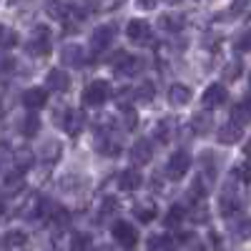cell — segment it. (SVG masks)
Instances as JSON below:
<instances>
[{"label":"cell","mask_w":251,"mask_h":251,"mask_svg":"<svg viewBox=\"0 0 251 251\" xmlns=\"http://www.w3.org/2000/svg\"><path fill=\"white\" fill-rule=\"evenodd\" d=\"M96 151L100 156H116L121 151V141L116 136H111V133H100L96 138Z\"/></svg>","instance_id":"cell-12"},{"label":"cell","mask_w":251,"mask_h":251,"mask_svg":"<svg viewBox=\"0 0 251 251\" xmlns=\"http://www.w3.org/2000/svg\"><path fill=\"white\" fill-rule=\"evenodd\" d=\"M188 216H191V221H196V224H203V221L208 219V208H206L203 199H196V201L191 203V208H188Z\"/></svg>","instance_id":"cell-24"},{"label":"cell","mask_w":251,"mask_h":251,"mask_svg":"<svg viewBox=\"0 0 251 251\" xmlns=\"http://www.w3.org/2000/svg\"><path fill=\"white\" fill-rule=\"evenodd\" d=\"M188 166H191V156H188L186 151H176V153L169 158V163H166V174H169V178L178 181V178H183V174L188 171Z\"/></svg>","instance_id":"cell-5"},{"label":"cell","mask_w":251,"mask_h":251,"mask_svg":"<svg viewBox=\"0 0 251 251\" xmlns=\"http://www.w3.org/2000/svg\"><path fill=\"white\" fill-rule=\"evenodd\" d=\"M13 161H15L18 169H28V166L33 163V151H30V149H18V151L13 153Z\"/></svg>","instance_id":"cell-32"},{"label":"cell","mask_w":251,"mask_h":251,"mask_svg":"<svg viewBox=\"0 0 251 251\" xmlns=\"http://www.w3.org/2000/svg\"><path fill=\"white\" fill-rule=\"evenodd\" d=\"M113 236H116V241H118L123 249H133V246L138 244V231H136L128 221H118V224L113 226Z\"/></svg>","instance_id":"cell-7"},{"label":"cell","mask_w":251,"mask_h":251,"mask_svg":"<svg viewBox=\"0 0 251 251\" xmlns=\"http://www.w3.org/2000/svg\"><path fill=\"white\" fill-rule=\"evenodd\" d=\"M118 186L123 188V191H136V188L141 186V174L138 171H123L118 176Z\"/></svg>","instance_id":"cell-22"},{"label":"cell","mask_w":251,"mask_h":251,"mask_svg":"<svg viewBox=\"0 0 251 251\" xmlns=\"http://www.w3.org/2000/svg\"><path fill=\"white\" fill-rule=\"evenodd\" d=\"M98 251H113V249H111V246H100Z\"/></svg>","instance_id":"cell-47"},{"label":"cell","mask_w":251,"mask_h":251,"mask_svg":"<svg viewBox=\"0 0 251 251\" xmlns=\"http://www.w3.org/2000/svg\"><path fill=\"white\" fill-rule=\"evenodd\" d=\"M46 86L50 88V91H55V93H66L68 91V86H71V78H68V73H63V71H50L48 75H46Z\"/></svg>","instance_id":"cell-13"},{"label":"cell","mask_w":251,"mask_h":251,"mask_svg":"<svg viewBox=\"0 0 251 251\" xmlns=\"http://www.w3.org/2000/svg\"><path fill=\"white\" fill-rule=\"evenodd\" d=\"M241 138V126L239 123H226V126H221V131H219V143H224V146H231V143H236Z\"/></svg>","instance_id":"cell-18"},{"label":"cell","mask_w":251,"mask_h":251,"mask_svg":"<svg viewBox=\"0 0 251 251\" xmlns=\"http://www.w3.org/2000/svg\"><path fill=\"white\" fill-rule=\"evenodd\" d=\"M241 73V60H234V63H228V66L224 68V78L226 80H236Z\"/></svg>","instance_id":"cell-39"},{"label":"cell","mask_w":251,"mask_h":251,"mask_svg":"<svg viewBox=\"0 0 251 251\" xmlns=\"http://www.w3.org/2000/svg\"><path fill=\"white\" fill-rule=\"evenodd\" d=\"M234 234H236L241 241L251 239V219H241V221L234 226Z\"/></svg>","instance_id":"cell-36"},{"label":"cell","mask_w":251,"mask_h":251,"mask_svg":"<svg viewBox=\"0 0 251 251\" xmlns=\"http://www.w3.org/2000/svg\"><path fill=\"white\" fill-rule=\"evenodd\" d=\"M214 128V116L211 113H196L191 118V131L199 133V136H208Z\"/></svg>","instance_id":"cell-15"},{"label":"cell","mask_w":251,"mask_h":251,"mask_svg":"<svg viewBox=\"0 0 251 251\" xmlns=\"http://www.w3.org/2000/svg\"><path fill=\"white\" fill-rule=\"evenodd\" d=\"M169 3H178V0H169Z\"/></svg>","instance_id":"cell-48"},{"label":"cell","mask_w":251,"mask_h":251,"mask_svg":"<svg viewBox=\"0 0 251 251\" xmlns=\"http://www.w3.org/2000/svg\"><path fill=\"white\" fill-rule=\"evenodd\" d=\"M231 121H234V123H239V126H246V123H251V98H246V100H239L236 106L231 108Z\"/></svg>","instance_id":"cell-17"},{"label":"cell","mask_w":251,"mask_h":251,"mask_svg":"<svg viewBox=\"0 0 251 251\" xmlns=\"http://www.w3.org/2000/svg\"><path fill=\"white\" fill-rule=\"evenodd\" d=\"M46 100H48V93L43 88H28L23 93V103L30 108V111H38V108H43L46 106Z\"/></svg>","instance_id":"cell-14"},{"label":"cell","mask_w":251,"mask_h":251,"mask_svg":"<svg viewBox=\"0 0 251 251\" xmlns=\"http://www.w3.org/2000/svg\"><path fill=\"white\" fill-rule=\"evenodd\" d=\"M183 15H178V13H166V15H161L158 18V25L166 30V33H178L181 28H183Z\"/></svg>","instance_id":"cell-19"},{"label":"cell","mask_w":251,"mask_h":251,"mask_svg":"<svg viewBox=\"0 0 251 251\" xmlns=\"http://www.w3.org/2000/svg\"><path fill=\"white\" fill-rule=\"evenodd\" d=\"M236 178L241 181H251V161H244L236 166Z\"/></svg>","instance_id":"cell-41"},{"label":"cell","mask_w":251,"mask_h":251,"mask_svg":"<svg viewBox=\"0 0 251 251\" xmlns=\"http://www.w3.org/2000/svg\"><path fill=\"white\" fill-rule=\"evenodd\" d=\"M133 214L138 216V221L149 224V221L156 219V206H153V203H138V206L133 208Z\"/></svg>","instance_id":"cell-26"},{"label":"cell","mask_w":251,"mask_h":251,"mask_svg":"<svg viewBox=\"0 0 251 251\" xmlns=\"http://www.w3.org/2000/svg\"><path fill=\"white\" fill-rule=\"evenodd\" d=\"M38 128H40V121H38V116H35V113H30V116H25L20 133H23V136H35V133H38Z\"/></svg>","instance_id":"cell-35"},{"label":"cell","mask_w":251,"mask_h":251,"mask_svg":"<svg viewBox=\"0 0 251 251\" xmlns=\"http://www.w3.org/2000/svg\"><path fill=\"white\" fill-rule=\"evenodd\" d=\"M13 3H15V0H13Z\"/></svg>","instance_id":"cell-50"},{"label":"cell","mask_w":251,"mask_h":251,"mask_svg":"<svg viewBox=\"0 0 251 251\" xmlns=\"http://www.w3.org/2000/svg\"><path fill=\"white\" fill-rule=\"evenodd\" d=\"M60 63L63 66H71V68H80L86 63V50H83L78 43H68L60 48Z\"/></svg>","instance_id":"cell-8"},{"label":"cell","mask_w":251,"mask_h":251,"mask_svg":"<svg viewBox=\"0 0 251 251\" xmlns=\"http://www.w3.org/2000/svg\"><path fill=\"white\" fill-rule=\"evenodd\" d=\"M188 100H191V91H188L186 86L176 83V86L169 88V103H171V106H186Z\"/></svg>","instance_id":"cell-20"},{"label":"cell","mask_w":251,"mask_h":251,"mask_svg":"<svg viewBox=\"0 0 251 251\" xmlns=\"http://www.w3.org/2000/svg\"><path fill=\"white\" fill-rule=\"evenodd\" d=\"M10 68H13V60L5 53H0V73H8Z\"/></svg>","instance_id":"cell-44"},{"label":"cell","mask_w":251,"mask_h":251,"mask_svg":"<svg viewBox=\"0 0 251 251\" xmlns=\"http://www.w3.org/2000/svg\"><path fill=\"white\" fill-rule=\"evenodd\" d=\"M153 83H143V86L136 91V98L141 100V103H149V100H153Z\"/></svg>","instance_id":"cell-38"},{"label":"cell","mask_w":251,"mask_h":251,"mask_svg":"<svg viewBox=\"0 0 251 251\" xmlns=\"http://www.w3.org/2000/svg\"><path fill=\"white\" fill-rule=\"evenodd\" d=\"M13 46H18V33L10 28L0 30V50H10Z\"/></svg>","instance_id":"cell-30"},{"label":"cell","mask_w":251,"mask_h":251,"mask_svg":"<svg viewBox=\"0 0 251 251\" xmlns=\"http://www.w3.org/2000/svg\"><path fill=\"white\" fill-rule=\"evenodd\" d=\"M151 156H153V143H151L149 138H141V141H136V143L131 146V161H133L136 166L149 163Z\"/></svg>","instance_id":"cell-9"},{"label":"cell","mask_w":251,"mask_h":251,"mask_svg":"<svg viewBox=\"0 0 251 251\" xmlns=\"http://www.w3.org/2000/svg\"><path fill=\"white\" fill-rule=\"evenodd\" d=\"M83 186H86V178L78 176V174H66L60 178V188H63V191H80Z\"/></svg>","instance_id":"cell-23"},{"label":"cell","mask_w":251,"mask_h":251,"mask_svg":"<svg viewBox=\"0 0 251 251\" xmlns=\"http://www.w3.org/2000/svg\"><path fill=\"white\" fill-rule=\"evenodd\" d=\"M63 128H66L71 136H78V133L83 131V113L68 108V111H66V118H63Z\"/></svg>","instance_id":"cell-16"},{"label":"cell","mask_w":251,"mask_h":251,"mask_svg":"<svg viewBox=\"0 0 251 251\" xmlns=\"http://www.w3.org/2000/svg\"><path fill=\"white\" fill-rule=\"evenodd\" d=\"M234 48H236L239 53L251 50V28H246V30H241V33L236 35V40H234Z\"/></svg>","instance_id":"cell-34"},{"label":"cell","mask_w":251,"mask_h":251,"mask_svg":"<svg viewBox=\"0 0 251 251\" xmlns=\"http://www.w3.org/2000/svg\"><path fill=\"white\" fill-rule=\"evenodd\" d=\"M23 186H25L23 174H8V176H5V191H8V194H18V191H23Z\"/></svg>","instance_id":"cell-29"},{"label":"cell","mask_w":251,"mask_h":251,"mask_svg":"<svg viewBox=\"0 0 251 251\" xmlns=\"http://www.w3.org/2000/svg\"><path fill=\"white\" fill-rule=\"evenodd\" d=\"M244 153H246V156H249V158H251V141H249V143H246V149H244Z\"/></svg>","instance_id":"cell-46"},{"label":"cell","mask_w":251,"mask_h":251,"mask_svg":"<svg viewBox=\"0 0 251 251\" xmlns=\"http://www.w3.org/2000/svg\"><path fill=\"white\" fill-rule=\"evenodd\" d=\"M10 158H13V153H10V146H8L5 141H0V169H3L5 163H10Z\"/></svg>","instance_id":"cell-42"},{"label":"cell","mask_w":251,"mask_h":251,"mask_svg":"<svg viewBox=\"0 0 251 251\" xmlns=\"http://www.w3.org/2000/svg\"><path fill=\"white\" fill-rule=\"evenodd\" d=\"M136 123H138V116H136L133 111H123V116H121V126H123L126 131L136 128Z\"/></svg>","instance_id":"cell-40"},{"label":"cell","mask_w":251,"mask_h":251,"mask_svg":"<svg viewBox=\"0 0 251 251\" xmlns=\"http://www.w3.org/2000/svg\"><path fill=\"white\" fill-rule=\"evenodd\" d=\"M113 38H116V25H113V23L98 25V28L91 33V50H96V53L106 50V48L113 43Z\"/></svg>","instance_id":"cell-4"},{"label":"cell","mask_w":251,"mask_h":251,"mask_svg":"<svg viewBox=\"0 0 251 251\" xmlns=\"http://www.w3.org/2000/svg\"><path fill=\"white\" fill-rule=\"evenodd\" d=\"M111 66L116 68L118 75H136L141 68H143V60L126 53V50H116V55L111 58Z\"/></svg>","instance_id":"cell-1"},{"label":"cell","mask_w":251,"mask_h":251,"mask_svg":"<svg viewBox=\"0 0 251 251\" xmlns=\"http://www.w3.org/2000/svg\"><path fill=\"white\" fill-rule=\"evenodd\" d=\"M186 244H188V251H206V246L196 236H186Z\"/></svg>","instance_id":"cell-43"},{"label":"cell","mask_w":251,"mask_h":251,"mask_svg":"<svg viewBox=\"0 0 251 251\" xmlns=\"http://www.w3.org/2000/svg\"><path fill=\"white\" fill-rule=\"evenodd\" d=\"M156 3H158V0H138V5H141V8H153Z\"/></svg>","instance_id":"cell-45"},{"label":"cell","mask_w":251,"mask_h":251,"mask_svg":"<svg viewBox=\"0 0 251 251\" xmlns=\"http://www.w3.org/2000/svg\"><path fill=\"white\" fill-rule=\"evenodd\" d=\"M3 249H15V246H23L25 244V234L23 231H8L3 239H0Z\"/></svg>","instance_id":"cell-27"},{"label":"cell","mask_w":251,"mask_h":251,"mask_svg":"<svg viewBox=\"0 0 251 251\" xmlns=\"http://www.w3.org/2000/svg\"><path fill=\"white\" fill-rule=\"evenodd\" d=\"M91 249V234H73L71 236V251H88Z\"/></svg>","instance_id":"cell-33"},{"label":"cell","mask_w":251,"mask_h":251,"mask_svg":"<svg viewBox=\"0 0 251 251\" xmlns=\"http://www.w3.org/2000/svg\"><path fill=\"white\" fill-rule=\"evenodd\" d=\"M108 96H111V86L106 80H91L86 86V91H83V100H86L88 106H100Z\"/></svg>","instance_id":"cell-3"},{"label":"cell","mask_w":251,"mask_h":251,"mask_svg":"<svg viewBox=\"0 0 251 251\" xmlns=\"http://www.w3.org/2000/svg\"><path fill=\"white\" fill-rule=\"evenodd\" d=\"M25 48H28V53H33V55H46V53L50 50V30H48L46 25H35V30L30 33Z\"/></svg>","instance_id":"cell-2"},{"label":"cell","mask_w":251,"mask_h":251,"mask_svg":"<svg viewBox=\"0 0 251 251\" xmlns=\"http://www.w3.org/2000/svg\"><path fill=\"white\" fill-rule=\"evenodd\" d=\"M0 30H3V25H0Z\"/></svg>","instance_id":"cell-49"},{"label":"cell","mask_w":251,"mask_h":251,"mask_svg":"<svg viewBox=\"0 0 251 251\" xmlns=\"http://www.w3.org/2000/svg\"><path fill=\"white\" fill-rule=\"evenodd\" d=\"M171 246V236H166V234H153L149 239V251H166Z\"/></svg>","instance_id":"cell-31"},{"label":"cell","mask_w":251,"mask_h":251,"mask_svg":"<svg viewBox=\"0 0 251 251\" xmlns=\"http://www.w3.org/2000/svg\"><path fill=\"white\" fill-rule=\"evenodd\" d=\"M201 171H203L206 178L214 181V176H216V158H214L211 151H203L201 153Z\"/></svg>","instance_id":"cell-25"},{"label":"cell","mask_w":251,"mask_h":251,"mask_svg":"<svg viewBox=\"0 0 251 251\" xmlns=\"http://www.w3.org/2000/svg\"><path fill=\"white\" fill-rule=\"evenodd\" d=\"M60 156V143L58 141H46L40 146V161L43 163H55Z\"/></svg>","instance_id":"cell-21"},{"label":"cell","mask_w":251,"mask_h":251,"mask_svg":"<svg viewBox=\"0 0 251 251\" xmlns=\"http://www.w3.org/2000/svg\"><path fill=\"white\" fill-rule=\"evenodd\" d=\"M156 133H158V141H161V143H169V141L174 138V121H171V118H163V121L158 123Z\"/></svg>","instance_id":"cell-28"},{"label":"cell","mask_w":251,"mask_h":251,"mask_svg":"<svg viewBox=\"0 0 251 251\" xmlns=\"http://www.w3.org/2000/svg\"><path fill=\"white\" fill-rule=\"evenodd\" d=\"M239 206H241V201H239L236 191L231 188V183H228V186L224 188V194H221V201H219L221 216H231V214H236V211H239Z\"/></svg>","instance_id":"cell-10"},{"label":"cell","mask_w":251,"mask_h":251,"mask_svg":"<svg viewBox=\"0 0 251 251\" xmlns=\"http://www.w3.org/2000/svg\"><path fill=\"white\" fill-rule=\"evenodd\" d=\"M203 106L206 108H216V106H221V103L226 100V88L221 86V83H211L206 91H203Z\"/></svg>","instance_id":"cell-11"},{"label":"cell","mask_w":251,"mask_h":251,"mask_svg":"<svg viewBox=\"0 0 251 251\" xmlns=\"http://www.w3.org/2000/svg\"><path fill=\"white\" fill-rule=\"evenodd\" d=\"M183 208L181 206H171L169 208V216H166V226H178L181 221H183Z\"/></svg>","instance_id":"cell-37"},{"label":"cell","mask_w":251,"mask_h":251,"mask_svg":"<svg viewBox=\"0 0 251 251\" xmlns=\"http://www.w3.org/2000/svg\"><path fill=\"white\" fill-rule=\"evenodd\" d=\"M126 35H128L133 43H138V46H149L151 40H153L151 25L146 23V20H131L128 28H126Z\"/></svg>","instance_id":"cell-6"}]
</instances>
